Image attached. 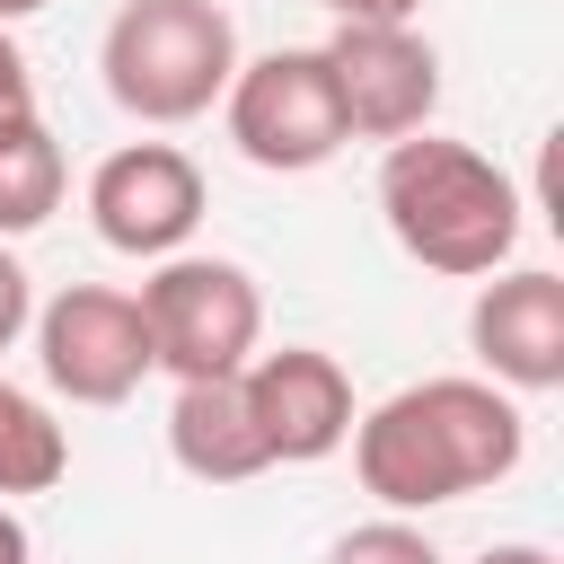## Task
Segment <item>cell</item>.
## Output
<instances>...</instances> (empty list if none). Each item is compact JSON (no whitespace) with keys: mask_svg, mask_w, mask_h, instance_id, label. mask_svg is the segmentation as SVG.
<instances>
[{"mask_svg":"<svg viewBox=\"0 0 564 564\" xmlns=\"http://www.w3.org/2000/svg\"><path fill=\"white\" fill-rule=\"evenodd\" d=\"M467 344L502 388H529V397L564 388V273L529 264V273L485 282L467 308Z\"/></svg>","mask_w":564,"mask_h":564,"instance_id":"10","label":"cell"},{"mask_svg":"<svg viewBox=\"0 0 564 564\" xmlns=\"http://www.w3.org/2000/svg\"><path fill=\"white\" fill-rule=\"evenodd\" d=\"M88 220L115 256H176L203 220V167L176 141H123L88 176Z\"/></svg>","mask_w":564,"mask_h":564,"instance_id":"8","label":"cell"},{"mask_svg":"<svg viewBox=\"0 0 564 564\" xmlns=\"http://www.w3.org/2000/svg\"><path fill=\"white\" fill-rule=\"evenodd\" d=\"M326 564H441V546L423 529H405V520H361V529H344L326 546Z\"/></svg>","mask_w":564,"mask_h":564,"instance_id":"14","label":"cell"},{"mask_svg":"<svg viewBox=\"0 0 564 564\" xmlns=\"http://www.w3.org/2000/svg\"><path fill=\"white\" fill-rule=\"evenodd\" d=\"M9 115H35V79H26V53H18V35L0 26V123Z\"/></svg>","mask_w":564,"mask_h":564,"instance_id":"16","label":"cell"},{"mask_svg":"<svg viewBox=\"0 0 564 564\" xmlns=\"http://www.w3.org/2000/svg\"><path fill=\"white\" fill-rule=\"evenodd\" d=\"M106 97L141 123H194L238 79V26L220 0H123L97 44Z\"/></svg>","mask_w":564,"mask_h":564,"instance_id":"3","label":"cell"},{"mask_svg":"<svg viewBox=\"0 0 564 564\" xmlns=\"http://www.w3.org/2000/svg\"><path fill=\"white\" fill-rule=\"evenodd\" d=\"M476 564H555V555H546V546H529V538H511V546H485Z\"/></svg>","mask_w":564,"mask_h":564,"instance_id":"19","label":"cell"},{"mask_svg":"<svg viewBox=\"0 0 564 564\" xmlns=\"http://www.w3.org/2000/svg\"><path fill=\"white\" fill-rule=\"evenodd\" d=\"M35 361L70 405H123L150 379V326L132 291L106 282H70L35 308Z\"/></svg>","mask_w":564,"mask_h":564,"instance_id":"6","label":"cell"},{"mask_svg":"<svg viewBox=\"0 0 564 564\" xmlns=\"http://www.w3.org/2000/svg\"><path fill=\"white\" fill-rule=\"evenodd\" d=\"M238 388H247V414H256V441H264L273 467H308V458H326V449L352 441V379L317 344L256 352L238 370Z\"/></svg>","mask_w":564,"mask_h":564,"instance_id":"9","label":"cell"},{"mask_svg":"<svg viewBox=\"0 0 564 564\" xmlns=\"http://www.w3.org/2000/svg\"><path fill=\"white\" fill-rule=\"evenodd\" d=\"M220 106H229L238 159L264 167V176H308V167H326V159L352 141L317 44H282V53H264V62H238V79H229Z\"/></svg>","mask_w":564,"mask_h":564,"instance_id":"5","label":"cell"},{"mask_svg":"<svg viewBox=\"0 0 564 564\" xmlns=\"http://www.w3.org/2000/svg\"><path fill=\"white\" fill-rule=\"evenodd\" d=\"M62 467H70V432L26 388L0 379V494H44L62 485Z\"/></svg>","mask_w":564,"mask_h":564,"instance_id":"13","label":"cell"},{"mask_svg":"<svg viewBox=\"0 0 564 564\" xmlns=\"http://www.w3.org/2000/svg\"><path fill=\"white\" fill-rule=\"evenodd\" d=\"M317 53H326V79H335L344 132L405 141V132L432 123V106H441V53L414 26H335Z\"/></svg>","mask_w":564,"mask_h":564,"instance_id":"7","label":"cell"},{"mask_svg":"<svg viewBox=\"0 0 564 564\" xmlns=\"http://www.w3.org/2000/svg\"><path fill=\"white\" fill-rule=\"evenodd\" d=\"M326 9H335V26H414L423 0H326Z\"/></svg>","mask_w":564,"mask_h":564,"instance_id":"17","label":"cell"},{"mask_svg":"<svg viewBox=\"0 0 564 564\" xmlns=\"http://www.w3.org/2000/svg\"><path fill=\"white\" fill-rule=\"evenodd\" d=\"M0 564H35V546H26V520H18V511H0Z\"/></svg>","mask_w":564,"mask_h":564,"instance_id":"18","label":"cell"},{"mask_svg":"<svg viewBox=\"0 0 564 564\" xmlns=\"http://www.w3.org/2000/svg\"><path fill=\"white\" fill-rule=\"evenodd\" d=\"M26 326H35V282H26V264L0 247V352H9Z\"/></svg>","mask_w":564,"mask_h":564,"instance_id":"15","label":"cell"},{"mask_svg":"<svg viewBox=\"0 0 564 564\" xmlns=\"http://www.w3.org/2000/svg\"><path fill=\"white\" fill-rule=\"evenodd\" d=\"M379 212L397 247L432 273H494L520 247V185L467 141H432V132L388 141Z\"/></svg>","mask_w":564,"mask_h":564,"instance_id":"2","label":"cell"},{"mask_svg":"<svg viewBox=\"0 0 564 564\" xmlns=\"http://www.w3.org/2000/svg\"><path fill=\"white\" fill-rule=\"evenodd\" d=\"M62 185H70V167H62V141L44 132V115H9L0 123V238L44 229L62 212Z\"/></svg>","mask_w":564,"mask_h":564,"instance_id":"12","label":"cell"},{"mask_svg":"<svg viewBox=\"0 0 564 564\" xmlns=\"http://www.w3.org/2000/svg\"><path fill=\"white\" fill-rule=\"evenodd\" d=\"M520 449H529V423L494 379H414L352 423L361 494H379L388 511L467 502V494L502 485L520 467Z\"/></svg>","mask_w":564,"mask_h":564,"instance_id":"1","label":"cell"},{"mask_svg":"<svg viewBox=\"0 0 564 564\" xmlns=\"http://www.w3.org/2000/svg\"><path fill=\"white\" fill-rule=\"evenodd\" d=\"M132 300H141V326H150V370H167L176 388L229 379V370L256 361L264 300H256L247 264H229V256H159V273Z\"/></svg>","mask_w":564,"mask_h":564,"instance_id":"4","label":"cell"},{"mask_svg":"<svg viewBox=\"0 0 564 564\" xmlns=\"http://www.w3.org/2000/svg\"><path fill=\"white\" fill-rule=\"evenodd\" d=\"M167 449H176V467L203 476V485H247V476L273 467L264 441H256V414H247L238 370H229V379H194V388H176V405H167Z\"/></svg>","mask_w":564,"mask_h":564,"instance_id":"11","label":"cell"},{"mask_svg":"<svg viewBox=\"0 0 564 564\" xmlns=\"http://www.w3.org/2000/svg\"><path fill=\"white\" fill-rule=\"evenodd\" d=\"M35 9H53V0H0V26H9V18H35Z\"/></svg>","mask_w":564,"mask_h":564,"instance_id":"20","label":"cell"}]
</instances>
